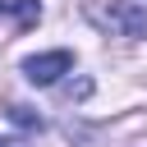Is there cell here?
I'll use <instances>...</instances> for the list:
<instances>
[{
    "mask_svg": "<svg viewBox=\"0 0 147 147\" xmlns=\"http://www.w3.org/2000/svg\"><path fill=\"white\" fill-rule=\"evenodd\" d=\"M87 18L110 37H147V5L138 0H92Z\"/></svg>",
    "mask_w": 147,
    "mask_h": 147,
    "instance_id": "obj_1",
    "label": "cell"
},
{
    "mask_svg": "<svg viewBox=\"0 0 147 147\" xmlns=\"http://www.w3.org/2000/svg\"><path fill=\"white\" fill-rule=\"evenodd\" d=\"M74 69V55L69 51H41V55H28L23 60V78L28 83H37V87H51L60 74H69Z\"/></svg>",
    "mask_w": 147,
    "mask_h": 147,
    "instance_id": "obj_2",
    "label": "cell"
},
{
    "mask_svg": "<svg viewBox=\"0 0 147 147\" xmlns=\"http://www.w3.org/2000/svg\"><path fill=\"white\" fill-rule=\"evenodd\" d=\"M0 18H14L18 28H37L41 23V5L37 0H0Z\"/></svg>",
    "mask_w": 147,
    "mask_h": 147,
    "instance_id": "obj_3",
    "label": "cell"
},
{
    "mask_svg": "<svg viewBox=\"0 0 147 147\" xmlns=\"http://www.w3.org/2000/svg\"><path fill=\"white\" fill-rule=\"evenodd\" d=\"M9 119H14L18 129H41V115H37L32 106H18V101L9 106Z\"/></svg>",
    "mask_w": 147,
    "mask_h": 147,
    "instance_id": "obj_4",
    "label": "cell"
},
{
    "mask_svg": "<svg viewBox=\"0 0 147 147\" xmlns=\"http://www.w3.org/2000/svg\"><path fill=\"white\" fill-rule=\"evenodd\" d=\"M0 147H28L23 138H0Z\"/></svg>",
    "mask_w": 147,
    "mask_h": 147,
    "instance_id": "obj_5",
    "label": "cell"
}]
</instances>
